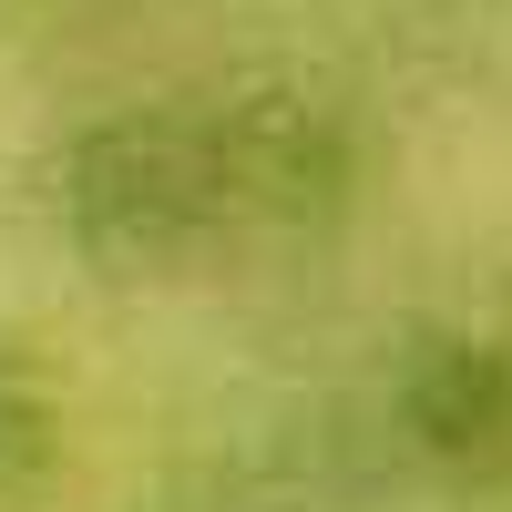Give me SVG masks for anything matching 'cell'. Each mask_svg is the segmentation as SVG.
Listing matches in <instances>:
<instances>
[{
    "instance_id": "3957f363",
    "label": "cell",
    "mask_w": 512,
    "mask_h": 512,
    "mask_svg": "<svg viewBox=\"0 0 512 512\" xmlns=\"http://www.w3.org/2000/svg\"><path fill=\"white\" fill-rule=\"evenodd\" d=\"M400 441L431 472H502L512 461V328H441L400 369Z\"/></svg>"
},
{
    "instance_id": "6da1fadb",
    "label": "cell",
    "mask_w": 512,
    "mask_h": 512,
    "mask_svg": "<svg viewBox=\"0 0 512 512\" xmlns=\"http://www.w3.org/2000/svg\"><path fill=\"white\" fill-rule=\"evenodd\" d=\"M41 216L93 267H154L205 226H226L216 134L175 113H103L41 164Z\"/></svg>"
},
{
    "instance_id": "7a4b0ae2",
    "label": "cell",
    "mask_w": 512,
    "mask_h": 512,
    "mask_svg": "<svg viewBox=\"0 0 512 512\" xmlns=\"http://www.w3.org/2000/svg\"><path fill=\"white\" fill-rule=\"evenodd\" d=\"M205 134H216L226 216H328L359 185V123L328 93H246Z\"/></svg>"
},
{
    "instance_id": "277c9868",
    "label": "cell",
    "mask_w": 512,
    "mask_h": 512,
    "mask_svg": "<svg viewBox=\"0 0 512 512\" xmlns=\"http://www.w3.org/2000/svg\"><path fill=\"white\" fill-rule=\"evenodd\" d=\"M52 461H62V410H52V390H41L31 369L0 359V502L31 492Z\"/></svg>"
}]
</instances>
